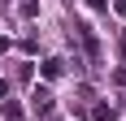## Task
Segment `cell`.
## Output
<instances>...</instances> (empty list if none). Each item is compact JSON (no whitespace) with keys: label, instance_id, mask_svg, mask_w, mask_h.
<instances>
[{"label":"cell","instance_id":"1","mask_svg":"<svg viewBox=\"0 0 126 121\" xmlns=\"http://www.w3.org/2000/svg\"><path fill=\"white\" fill-rule=\"evenodd\" d=\"M31 108H35L39 117H44V112H52V95H48V91H44V86H39L35 95H31Z\"/></svg>","mask_w":126,"mask_h":121},{"label":"cell","instance_id":"2","mask_svg":"<svg viewBox=\"0 0 126 121\" xmlns=\"http://www.w3.org/2000/svg\"><path fill=\"white\" fill-rule=\"evenodd\" d=\"M91 117H96V121H113V108H109V104H96V108H91Z\"/></svg>","mask_w":126,"mask_h":121},{"label":"cell","instance_id":"3","mask_svg":"<svg viewBox=\"0 0 126 121\" xmlns=\"http://www.w3.org/2000/svg\"><path fill=\"white\" fill-rule=\"evenodd\" d=\"M61 69H65L61 60H44V78H57V73H61Z\"/></svg>","mask_w":126,"mask_h":121},{"label":"cell","instance_id":"4","mask_svg":"<svg viewBox=\"0 0 126 121\" xmlns=\"http://www.w3.org/2000/svg\"><path fill=\"white\" fill-rule=\"evenodd\" d=\"M113 9H117V13H126V0H113Z\"/></svg>","mask_w":126,"mask_h":121},{"label":"cell","instance_id":"5","mask_svg":"<svg viewBox=\"0 0 126 121\" xmlns=\"http://www.w3.org/2000/svg\"><path fill=\"white\" fill-rule=\"evenodd\" d=\"M117 48H122V60H126V39H122V43H117Z\"/></svg>","mask_w":126,"mask_h":121}]
</instances>
